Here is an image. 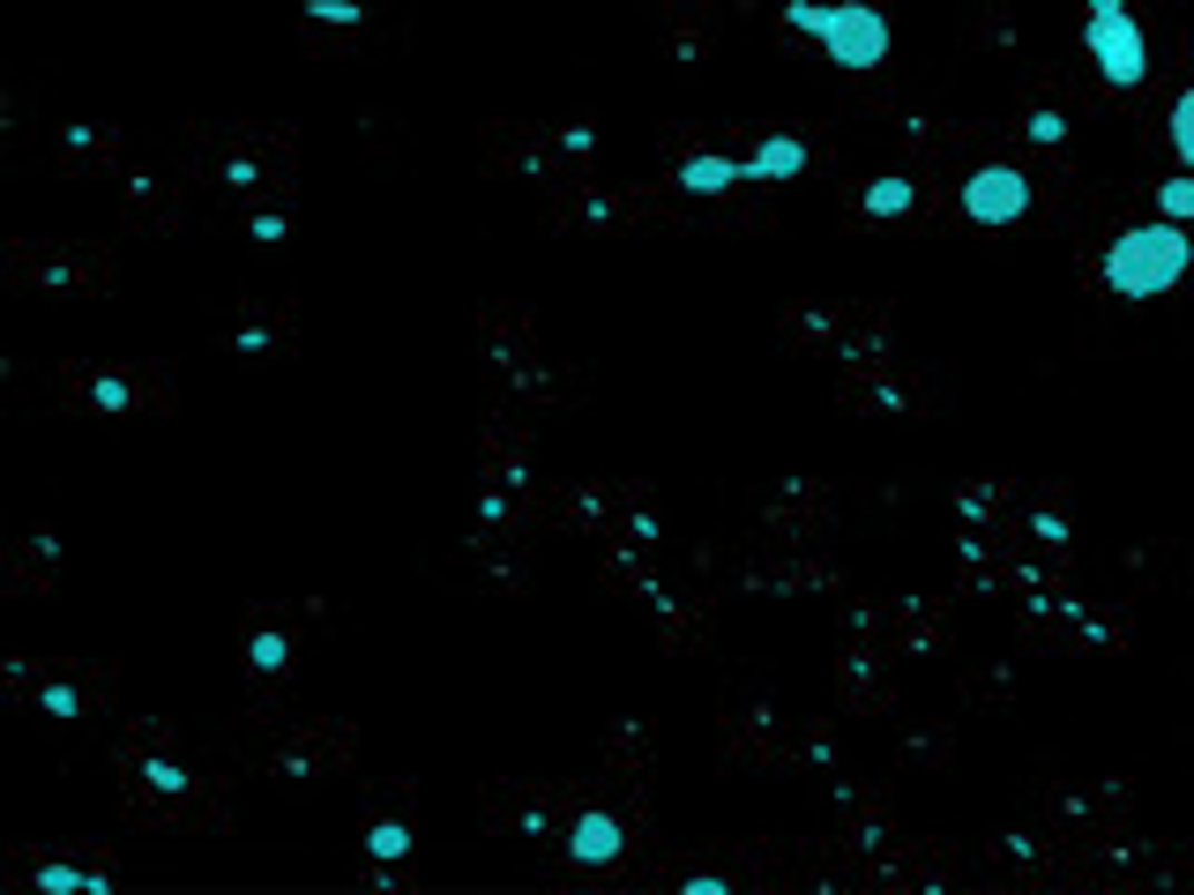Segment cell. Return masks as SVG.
Returning a JSON list of instances; mask_svg holds the SVG:
<instances>
[{"label": "cell", "instance_id": "3957f363", "mask_svg": "<svg viewBox=\"0 0 1194 895\" xmlns=\"http://www.w3.org/2000/svg\"><path fill=\"white\" fill-rule=\"evenodd\" d=\"M1083 46H1090L1097 75H1105L1113 90H1143L1149 82V38H1143V23L1127 16V0H1090Z\"/></svg>", "mask_w": 1194, "mask_h": 895}, {"label": "cell", "instance_id": "277c9868", "mask_svg": "<svg viewBox=\"0 0 1194 895\" xmlns=\"http://www.w3.org/2000/svg\"><path fill=\"white\" fill-rule=\"evenodd\" d=\"M963 217L970 224H1022L1030 217V179L1016 165H978L963 179Z\"/></svg>", "mask_w": 1194, "mask_h": 895}, {"label": "cell", "instance_id": "52a82bcc", "mask_svg": "<svg viewBox=\"0 0 1194 895\" xmlns=\"http://www.w3.org/2000/svg\"><path fill=\"white\" fill-rule=\"evenodd\" d=\"M672 187L679 195H724V187H746V173H740V157H687Z\"/></svg>", "mask_w": 1194, "mask_h": 895}, {"label": "cell", "instance_id": "7c38bea8", "mask_svg": "<svg viewBox=\"0 0 1194 895\" xmlns=\"http://www.w3.org/2000/svg\"><path fill=\"white\" fill-rule=\"evenodd\" d=\"M366 850L373 858H403V850H411V828H403V820H381V828H366Z\"/></svg>", "mask_w": 1194, "mask_h": 895}, {"label": "cell", "instance_id": "5bb4252c", "mask_svg": "<svg viewBox=\"0 0 1194 895\" xmlns=\"http://www.w3.org/2000/svg\"><path fill=\"white\" fill-rule=\"evenodd\" d=\"M298 8H306L314 23H359V16H366L359 0H298Z\"/></svg>", "mask_w": 1194, "mask_h": 895}, {"label": "cell", "instance_id": "9a60e30c", "mask_svg": "<svg viewBox=\"0 0 1194 895\" xmlns=\"http://www.w3.org/2000/svg\"><path fill=\"white\" fill-rule=\"evenodd\" d=\"M90 396H98L105 411H120V403H127V389H120V381H112V373H105V381H98V389H90Z\"/></svg>", "mask_w": 1194, "mask_h": 895}, {"label": "cell", "instance_id": "9c48e42d", "mask_svg": "<svg viewBox=\"0 0 1194 895\" xmlns=\"http://www.w3.org/2000/svg\"><path fill=\"white\" fill-rule=\"evenodd\" d=\"M1172 149H1180V165L1194 173V82L1172 98Z\"/></svg>", "mask_w": 1194, "mask_h": 895}, {"label": "cell", "instance_id": "6da1fadb", "mask_svg": "<svg viewBox=\"0 0 1194 895\" xmlns=\"http://www.w3.org/2000/svg\"><path fill=\"white\" fill-rule=\"evenodd\" d=\"M1194 269V232L1187 224H1135L1105 247V292L1113 298H1165Z\"/></svg>", "mask_w": 1194, "mask_h": 895}, {"label": "cell", "instance_id": "4fadbf2b", "mask_svg": "<svg viewBox=\"0 0 1194 895\" xmlns=\"http://www.w3.org/2000/svg\"><path fill=\"white\" fill-rule=\"evenodd\" d=\"M284 657H292V642H284V635H254V642H247V665H254V671H284Z\"/></svg>", "mask_w": 1194, "mask_h": 895}, {"label": "cell", "instance_id": "5b68a950", "mask_svg": "<svg viewBox=\"0 0 1194 895\" xmlns=\"http://www.w3.org/2000/svg\"><path fill=\"white\" fill-rule=\"evenodd\" d=\"M806 157H814V149L799 142V135H770V142H754V149L740 157V173H746V179H770V187H784V179L806 173Z\"/></svg>", "mask_w": 1194, "mask_h": 895}, {"label": "cell", "instance_id": "ba28073f", "mask_svg": "<svg viewBox=\"0 0 1194 895\" xmlns=\"http://www.w3.org/2000/svg\"><path fill=\"white\" fill-rule=\"evenodd\" d=\"M911 201H919L911 179H873V187H867V217H903Z\"/></svg>", "mask_w": 1194, "mask_h": 895}, {"label": "cell", "instance_id": "8992f818", "mask_svg": "<svg viewBox=\"0 0 1194 895\" xmlns=\"http://www.w3.org/2000/svg\"><path fill=\"white\" fill-rule=\"evenodd\" d=\"M620 820L613 814H583L575 820V836H568V858H583V866H605V858H620Z\"/></svg>", "mask_w": 1194, "mask_h": 895}, {"label": "cell", "instance_id": "2e32d148", "mask_svg": "<svg viewBox=\"0 0 1194 895\" xmlns=\"http://www.w3.org/2000/svg\"><path fill=\"white\" fill-rule=\"evenodd\" d=\"M143 776H149V784H157V791H179V769H173V761H149Z\"/></svg>", "mask_w": 1194, "mask_h": 895}, {"label": "cell", "instance_id": "8fae6325", "mask_svg": "<svg viewBox=\"0 0 1194 895\" xmlns=\"http://www.w3.org/2000/svg\"><path fill=\"white\" fill-rule=\"evenodd\" d=\"M38 888H90V895H105V873H75V866H38Z\"/></svg>", "mask_w": 1194, "mask_h": 895}, {"label": "cell", "instance_id": "7a4b0ae2", "mask_svg": "<svg viewBox=\"0 0 1194 895\" xmlns=\"http://www.w3.org/2000/svg\"><path fill=\"white\" fill-rule=\"evenodd\" d=\"M784 23L806 30V38H821V52H829L836 68H851V75L881 68L889 46H896L889 16L867 8V0H784Z\"/></svg>", "mask_w": 1194, "mask_h": 895}, {"label": "cell", "instance_id": "30bf717a", "mask_svg": "<svg viewBox=\"0 0 1194 895\" xmlns=\"http://www.w3.org/2000/svg\"><path fill=\"white\" fill-rule=\"evenodd\" d=\"M1157 209H1165V224H1194V173L1165 179V187H1157Z\"/></svg>", "mask_w": 1194, "mask_h": 895}]
</instances>
